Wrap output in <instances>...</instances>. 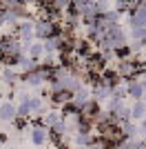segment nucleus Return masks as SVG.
Returning a JSON list of instances; mask_svg holds the SVG:
<instances>
[{
  "mask_svg": "<svg viewBox=\"0 0 146 149\" xmlns=\"http://www.w3.org/2000/svg\"><path fill=\"white\" fill-rule=\"evenodd\" d=\"M49 134H51V129H49V127H44L42 123L36 125V127L31 129V143L40 147V145H44V143L49 140Z\"/></svg>",
  "mask_w": 146,
  "mask_h": 149,
  "instance_id": "nucleus-2",
  "label": "nucleus"
},
{
  "mask_svg": "<svg viewBox=\"0 0 146 149\" xmlns=\"http://www.w3.org/2000/svg\"><path fill=\"white\" fill-rule=\"evenodd\" d=\"M109 147H111V145L106 143V140H102V138H100V140H93L86 149H109Z\"/></svg>",
  "mask_w": 146,
  "mask_h": 149,
  "instance_id": "nucleus-17",
  "label": "nucleus"
},
{
  "mask_svg": "<svg viewBox=\"0 0 146 149\" xmlns=\"http://www.w3.org/2000/svg\"><path fill=\"white\" fill-rule=\"evenodd\" d=\"M126 87H128V96H131V98L133 100H142L144 98V87H142V82H140V78H137V76H135V78H131V80L126 82Z\"/></svg>",
  "mask_w": 146,
  "mask_h": 149,
  "instance_id": "nucleus-5",
  "label": "nucleus"
},
{
  "mask_svg": "<svg viewBox=\"0 0 146 149\" xmlns=\"http://www.w3.org/2000/svg\"><path fill=\"white\" fill-rule=\"evenodd\" d=\"M91 2H93V0H73V2H71V11L80 13V16H84L86 9L91 7Z\"/></svg>",
  "mask_w": 146,
  "mask_h": 149,
  "instance_id": "nucleus-14",
  "label": "nucleus"
},
{
  "mask_svg": "<svg viewBox=\"0 0 146 149\" xmlns=\"http://www.w3.org/2000/svg\"><path fill=\"white\" fill-rule=\"evenodd\" d=\"M135 2H137V0H135Z\"/></svg>",
  "mask_w": 146,
  "mask_h": 149,
  "instance_id": "nucleus-21",
  "label": "nucleus"
},
{
  "mask_svg": "<svg viewBox=\"0 0 146 149\" xmlns=\"http://www.w3.org/2000/svg\"><path fill=\"white\" fill-rule=\"evenodd\" d=\"M131 27H146V7H137L131 11Z\"/></svg>",
  "mask_w": 146,
  "mask_h": 149,
  "instance_id": "nucleus-7",
  "label": "nucleus"
},
{
  "mask_svg": "<svg viewBox=\"0 0 146 149\" xmlns=\"http://www.w3.org/2000/svg\"><path fill=\"white\" fill-rule=\"evenodd\" d=\"M109 96H113V89L111 87H106V85H102V82L95 85V89H93V100H95V102H104Z\"/></svg>",
  "mask_w": 146,
  "mask_h": 149,
  "instance_id": "nucleus-10",
  "label": "nucleus"
},
{
  "mask_svg": "<svg viewBox=\"0 0 146 149\" xmlns=\"http://www.w3.org/2000/svg\"><path fill=\"white\" fill-rule=\"evenodd\" d=\"M60 120H62V113L60 111H47L42 116V125H44V127H49V129H53Z\"/></svg>",
  "mask_w": 146,
  "mask_h": 149,
  "instance_id": "nucleus-12",
  "label": "nucleus"
},
{
  "mask_svg": "<svg viewBox=\"0 0 146 149\" xmlns=\"http://www.w3.org/2000/svg\"><path fill=\"white\" fill-rule=\"evenodd\" d=\"M140 129H142V134H144V136H146V118L142 120V125H140Z\"/></svg>",
  "mask_w": 146,
  "mask_h": 149,
  "instance_id": "nucleus-18",
  "label": "nucleus"
},
{
  "mask_svg": "<svg viewBox=\"0 0 146 149\" xmlns=\"http://www.w3.org/2000/svg\"><path fill=\"white\" fill-rule=\"evenodd\" d=\"M18 120V107L13 102H2L0 105V123H13Z\"/></svg>",
  "mask_w": 146,
  "mask_h": 149,
  "instance_id": "nucleus-3",
  "label": "nucleus"
},
{
  "mask_svg": "<svg viewBox=\"0 0 146 149\" xmlns=\"http://www.w3.org/2000/svg\"><path fill=\"white\" fill-rule=\"evenodd\" d=\"M2 82H7V85H16V82H18V74L11 71L9 67L2 69Z\"/></svg>",
  "mask_w": 146,
  "mask_h": 149,
  "instance_id": "nucleus-15",
  "label": "nucleus"
},
{
  "mask_svg": "<svg viewBox=\"0 0 146 149\" xmlns=\"http://www.w3.org/2000/svg\"><path fill=\"white\" fill-rule=\"evenodd\" d=\"M93 140H95V138L91 136V131H89V129H82V131H75V134H73V143H75V147L86 149Z\"/></svg>",
  "mask_w": 146,
  "mask_h": 149,
  "instance_id": "nucleus-6",
  "label": "nucleus"
},
{
  "mask_svg": "<svg viewBox=\"0 0 146 149\" xmlns=\"http://www.w3.org/2000/svg\"><path fill=\"white\" fill-rule=\"evenodd\" d=\"M142 100H144V102H146V93H144V98H142Z\"/></svg>",
  "mask_w": 146,
  "mask_h": 149,
  "instance_id": "nucleus-20",
  "label": "nucleus"
},
{
  "mask_svg": "<svg viewBox=\"0 0 146 149\" xmlns=\"http://www.w3.org/2000/svg\"><path fill=\"white\" fill-rule=\"evenodd\" d=\"M91 100H93V91H89L86 87H80L78 91H73V100L71 102L78 107V109H82V107H84L86 102H91Z\"/></svg>",
  "mask_w": 146,
  "mask_h": 149,
  "instance_id": "nucleus-4",
  "label": "nucleus"
},
{
  "mask_svg": "<svg viewBox=\"0 0 146 149\" xmlns=\"http://www.w3.org/2000/svg\"><path fill=\"white\" fill-rule=\"evenodd\" d=\"M131 116H133V120H144L146 118V102L144 100H135L133 105H131Z\"/></svg>",
  "mask_w": 146,
  "mask_h": 149,
  "instance_id": "nucleus-11",
  "label": "nucleus"
},
{
  "mask_svg": "<svg viewBox=\"0 0 146 149\" xmlns=\"http://www.w3.org/2000/svg\"><path fill=\"white\" fill-rule=\"evenodd\" d=\"M51 36H55V22L53 20H38L36 22V38L47 40Z\"/></svg>",
  "mask_w": 146,
  "mask_h": 149,
  "instance_id": "nucleus-1",
  "label": "nucleus"
},
{
  "mask_svg": "<svg viewBox=\"0 0 146 149\" xmlns=\"http://www.w3.org/2000/svg\"><path fill=\"white\" fill-rule=\"evenodd\" d=\"M137 5H140V7H146V0H137Z\"/></svg>",
  "mask_w": 146,
  "mask_h": 149,
  "instance_id": "nucleus-19",
  "label": "nucleus"
},
{
  "mask_svg": "<svg viewBox=\"0 0 146 149\" xmlns=\"http://www.w3.org/2000/svg\"><path fill=\"white\" fill-rule=\"evenodd\" d=\"M131 38L133 42H140L146 47V27H131Z\"/></svg>",
  "mask_w": 146,
  "mask_h": 149,
  "instance_id": "nucleus-13",
  "label": "nucleus"
},
{
  "mask_svg": "<svg viewBox=\"0 0 146 149\" xmlns=\"http://www.w3.org/2000/svg\"><path fill=\"white\" fill-rule=\"evenodd\" d=\"M18 67L22 69L24 74H29V71H36V69L40 67V62H38V60H33V58H29L27 54H22V56L18 58Z\"/></svg>",
  "mask_w": 146,
  "mask_h": 149,
  "instance_id": "nucleus-8",
  "label": "nucleus"
},
{
  "mask_svg": "<svg viewBox=\"0 0 146 149\" xmlns=\"http://www.w3.org/2000/svg\"><path fill=\"white\" fill-rule=\"evenodd\" d=\"M24 54L29 58H33V60H42L44 58V45L42 42H31L27 49H24Z\"/></svg>",
  "mask_w": 146,
  "mask_h": 149,
  "instance_id": "nucleus-9",
  "label": "nucleus"
},
{
  "mask_svg": "<svg viewBox=\"0 0 146 149\" xmlns=\"http://www.w3.org/2000/svg\"><path fill=\"white\" fill-rule=\"evenodd\" d=\"M95 7L100 11V16H104L106 11H111V0H95Z\"/></svg>",
  "mask_w": 146,
  "mask_h": 149,
  "instance_id": "nucleus-16",
  "label": "nucleus"
}]
</instances>
